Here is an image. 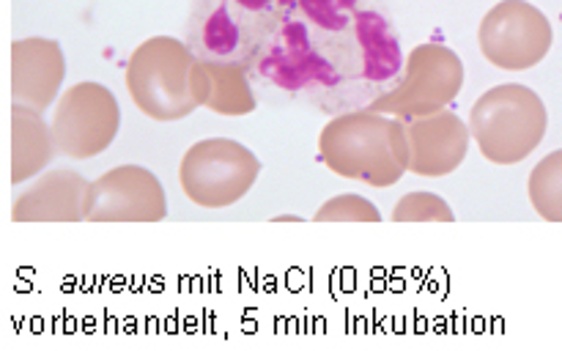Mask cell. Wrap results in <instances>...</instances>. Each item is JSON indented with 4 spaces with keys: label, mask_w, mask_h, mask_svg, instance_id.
I'll return each instance as SVG.
<instances>
[{
    "label": "cell",
    "mask_w": 562,
    "mask_h": 351,
    "mask_svg": "<svg viewBox=\"0 0 562 351\" xmlns=\"http://www.w3.org/2000/svg\"><path fill=\"white\" fill-rule=\"evenodd\" d=\"M296 0H192L187 44L195 58L252 69Z\"/></svg>",
    "instance_id": "3"
},
{
    "label": "cell",
    "mask_w": 562,
    "mask_h": 351,
    "mask_svg": "<svg viewBox=\"0 0 562 351\" xmlns=\"http://www.w3.org/2000/svg\"><path fill=\"white\" fill-rule=\"evenodd\" d=\"M318 223H379L382 214L368 197L346 192V195L329 197L316 212Z\"/></svg>",
    "instance_id": "18"
},
{
    "label": "cell",
    "mask_w": 562,
    "mask_h": 351,
    "mask_svg": "<svg viewBox=\"0 0 562 351\" xmlns=\"http://www.w3.org/2000/svg\"><path fill=\"white\" fill-rule=\"evenodd\" d=\"M261 173L256 154L228 137H209L187 148L179 165V184L192 203L225 208L247 195Z\"/></svg>",
    "instance_id": "6"
},
{
    "label": "cell",
    "mask_w": 562,
    "mask_h": 351,
    "mask_svg": "<svg viewBox=\"0 0 562 351\" xmlns=\"http://www.w3.org/2000/svg\"><path fill=\"white\" fill-rule=\"evenodd\" d=\"M190 88L198 107H209L217 115H247L256 110L250 69L239 64L198 58L190 71Z\"/></svg>",
    "instance_id": "15"
},
{
    "label": "cell",
    "mask_w": 562,
    "mask_h": 351,
    "mask_svg": "<svg viewBox=\"0 0 562 351\" xmlns=\"http://www.w3.org/2000/svg\"><path fill=\"white\" fill-rule=\"evenodd\" d=\"M395 223H423V219H437V223H453V208L434 192H409L401 197L393 208Z\"/></svg>",
    "instance_id": "17"
},
{
    "label": "cell",
    "mask_w": 562,
    "mask_h": 351,
    "mask_svg": "<svg viewBox=\"0 0 562 351\" xmlns=\"http://www.w3.org/2000/svg\"><path fill=\"white\" fill-rule=\"evenodd\" d=\"M461 86H464V64L453 49L445 44H417L406 58L398 82L368 107L395 118L437 113L456 102Z\"/></svg>",
    "instance_id": "7"
},
{
    "label": "cell",
    "mask_w": 562,
    "mask_h": 351,
    "mask_svg": "<svg viewBox=\"0 0 562 351\" xmlns=\"http://www.w3.org/2000/svg\"><path fill=\"white\" fill-rule=\"evenodd\" d=\"M318 157L333 173L393 186L409 170V137L404 118L376 110H349L329 121L318 135Z\"/></svg>",
    "instance_id": "2"
},
{
    "label": "cell",
    "mask_w": 562,
    "mask_h": 351,
    "mask_svg": "<svg viewBox=\"0 0 562 351\" xmlns=\"http://www.w3.org/2000/svg\"><path fill=\"white\" fill-rule=\"evenodd\" d=\"M58 151L53 129L42 118V110L11 104L5 113V181L22 184L49 165Z\"/></svg>",
    "instance_id": "14"
},
{
    "label": "cell",
    "mask_w": 562,
    "mask_h": 351,
    "mask_svg": "<svg viewBox=\"0 0 562 351\" xmlns=\"http://www.w3.org/2000/svg\"><path fill=\"white\" fill-rule=\"evenodd\" d=\"M274 223H300L302 217H296V214H283V217H272Z\"/></svg>",
    "instance_id": "19"
},
{
    "label": "cell",
    "mask_w": 562,
    "mask_h": 351,
    "mask_svg": "<svg viewBox=\"0 0 562 351\" xmlns=\"http://www.w3.org/2000/svg\"><path fill=\"white\" fill-rule=\"evenodd\" d=\"M409 137V170L426 179L448 176L464 162L470 151V126L450 110L404 118Z\"/></svg>",
    "instance_id": "11"
},
{
    "label": "cell",
    "mask_w": 562,
    "mask_h": 351,
    "mask_svg": "<svg viewBox=\"0 0 562 351\" xmlns=\"http://www.w3.org/2000/svg\"><path fill=\"white\" fill-rule=\"evenodd\" d=\"M66 66L55 42L42 36L16 38L9 47V99L33 110H47L55 102Z\"/></svg>",
    "instance_id": "12"
},
{
    "label": "cell",
    "mask_w": 562,
    "mask_h": 351,
    "mask_svg": "<svg viewBox=\"0 0 562 351\" xmlns=\"http://www.w3.org/2000/svg\"><path fill=\"white\" fill-rule=\"evenodd\" d=\"M547 121V104L532 88L505 82L477 99L470 113V132L488 162L516 165L541 146Z\"/></svg>",
    "instance_id": "4"
},
{
    "label": "cell",
    "mask_w": 562,
    "mask_h": 351,
    "mask_svg": "<svg viewBox=\"0 0 562 351\" xmlns=\"http://www.w3.org/2000/svg\"><path fill=\"white\" fill-rule=\"evenodd\" d=\"M195 60L190 44L179 38H146L126 64V88L137 110L154 121H179L195 113L198 102L190 88Z\"/></svg>",
    "instance_id": "5"
},
{
    "label": "cell",
    "mask_w": 562,
    "mask_h": 351,
    "mask_svg": "<svg viewBox=\"0 0 562 351\" xmlns=\"http://www.w3.org/2000/svg\"><path fill=\"white\" fill-rule=\"evenodd\" d=\"M530 203L543 219L562 223V148L547 154L530 173Z\"/></svg>",
    "instance_id": "16"
},
{
    "label": "cell",
    "mask_w": 562,
    "mask_h": 351,
    "mask_svg": "<svg viewBox=\"0 0 562 351\" xmlns=\"http://www.w3.org/2000/svg\"><path fill=\"white\" fill-rule=\"evenodd\" d=\"M91 181L77 170L55 168L38 176L11 206L14 223H77L86 219V195Z\"/></svg>",
    "instance_id": "13"
},
{
    "label": "cell",
    "mask_w": 562,
    "mask_h": 351,
    "mask_svg": "<svg viewBox=\"0 0 562 351\" xmlns=\"http://www.w3.org/2000/svg\"><path fill=\"white\" fill-rule=\"evenodd\" d=\"M552 22L527 0H503L481 22L477 42L488 64L525 71L541 64L552 47Z\"/></svg>",
    "instance_id": "9"
},
{
    "label": "cell",
    "mask_w": 562,
    "mask_h": 351,
    "mask_svg": "<svg viewBox=\"0 0 562 351\" xmlns=\"http://www.w3.org/2000/svg\"><path fill=\"white\" fill-rule=\"evenodd\" d=\"M250 71L335 113L387 93L404 55L387 16L362 0H296Z\"/></svg>",
    "instance_id": "1"
},
{
    "label": "cell",
    "mask_w": 562,
    "mask_h": 351,
    "mask_svg": "<svg viewBox=\"0 0 562 351\" xmlns=\"http://www.w3.org/2000/svg\"><path fill=\"white\" fill-rule=\"evenodd\" d=\"M165 214L162 184L140 165H121L88 184L86 219L91 223H157Z\"/></svg>",
    "instance_id": "10"
},
{
    "label": "cell",
    "mask_w": 562,
    "mask_h": 351,
    "mask_svg": "<svg viewBox=\"0 0 562 351\" xmlns=\"http://www.w3.org/2000/svg\"><path fill=\"white\" fill-rule=\"evenodd\" d=\"M121 110L113 91L102 82H77L55 102L53 140L58 154L71 159H91L115 140Z\"/></svg>",
    "instance_id": "8"
}]
</instances>
